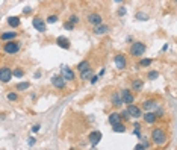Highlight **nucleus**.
Masks as SVG:
<instances>
[{
	"mask_svg": "<svg viewBox=\"0 0 177 150\" xmlns=\"http://www.w3.org/2000/svg\"><path fill=\"white\" fill-rule=\"evenodd\" d=\"M2 50H3V53H6V55H15V53H18V52L21 50V44H20L18 41H15V39H12V41H5L3 46H2Z\"/></svg>",
	"mask_w": 177,
	"mask_h": 150,
	"instance_id": "7ed1b4c3",
	"label": "nucleus"
},
{
	"mask_svg": "<svg viewBox=\"0 0 177 150\" xmlns=\"http://www.w3.org/2000/svg\"><path fill=\"white\" fill-rule=\"evenodd\" d=\"M126 130H127V126L123 121H118V123L112 124V132H115V134H124Z\"/></svg>",
	"mask_w": 177,
	"mask_h": 150,
	"instance_id": "412c9836",
	"label": "nucleus"
},
{
	"mask_svg": "<svg viewBox=\"0 0 177 150\" xmlns=\"http://www.w3.org/2000/svg\"><path fill=\"white\" fill-rule=\"evenodd\" d=\"M50 82H51V85H53L56 90H61V91H62V90L67 88V80H65L61 75L51 76V80H50Z\"/></svg>",
	"mask_w": 177,
	"mask_h": 150,
	"instance_id": "39448f33",
	"label": "nucleus"
},
{
	"mask_svg": "<svg viewBox=\"0 0 177 150\" xmlns=\"http://www.w3.org/2000/svg\"><path fill=\"white\" fill-rule=\"evenodd\" d=\"M61 76H62L67 82H73V80L76 79V73H74V70H73V68H70V67H64Z\"/></svg>",
	"mask_w": 177,
	"mask_h": 150,
	"instance_id": "f3484780",
	"label": "nucleus"
},
{
	"mask_svg": "<svg viewBox=\"0 0 177 150\" xmlns=\"http://www.w3.org/2000/svg\"><path fill=\"white\" fill-rule=\"evenodd\" d=\"M64 29H65V31H73V29H74V26H73L71 23L65 21V23H64Z\"/></svg>",
	"mask_w": 177,
	"mask_h": 150,
	"instance_id": "f704fd0d",
	"label": "nucleus"
},
{
	"mask_svg": "<svg viewBox=\"0 0 177 150\" xmlns=\"http://www.w3.org/2000/svg\"><path fill=\"white\" fill-rule=\"evenodd\" d=\"M6 99H8L9 102H17V100L20 99V96H18V91H9V93L6 94Z\"/></svg>",
	"mask_w": 177,
	"mask_h": 150,
	"instance_id": "393cba45",
	"label": "nucleus"
},
{
	"mask_svg": "<svg viewBox=\"0 0 177 150\" xmlns=\"http://www.w3.org/2000/svg\"><path fill=\"white\" fill-rule=\"evenodd\" d=\"M29 86H30V82H18V83L15 85V90H17L18 93H21V91L29 90Z\"/></svg>",
	"mask_w": 177,
	"mask_h": 150,
	"instance_id": "b1692460",
	"label": "nucleus"
},
{
	"mask_svg": "<svg viewBox=\"0 0 177 150\" xmlns=\"http://www.w3.org/2000/svg\"><path fill=\"white\" fill-rule=\"evenodd\" d=\"M117 12H118V15H120V17H124V15H126V12H127V9H126V6H120Z\"/></svg>",
	"mask_w": 177,
	"mask_h": 150,
	"instance_id": "72a5a7b5",
	"label": "nucleus"
},
{
	"mask_svg": "<svg viewBox=\"0 0 177 150\" xmlns=\"http://www.w3.org/2000/svg\"><path fill=\"white\" fill-rule=\"evenodd\" d=\"M101 138H103V135H101V132H100V130H92V132L89 134V137H88L89 144H91L92 147H95V146L101 141Z\"/></svg>",
	"mask_w": 177,
	"mask_h": 150,
	"instance_id": "4468645a",
	"label": "nucleus"
},
{
	"mask_svg": "<svg viewBox=\"0 0 177 150\" xmlns=\"http://www.w3.org/2000/svg\"><path fill=\"white\" fill-rule=\"evenodd\" d=\"M87 23H88L89 26L94 27V26L103 23V17H101V14H98V12H89L88 15H87Z\"/></svg>",
	"mask_w": 177,
	"mask_h": 150,
	"instance_id": "423d86ee",
	"label": "nucleus"
},
{
	"mask_svg": "<svg viewBox=\"0 0 177 150\" xmlns=\"http://www.w3.org/2000/svg\"><path fill=\"white\" fill-rule=\"evenodd\" d=\"M109 31H111V27H109V24H106L104 21L92 27V34H94V35H97V37L106 35V34H109Z\"/></svg>",
	"mask_w": 177,
	"mask_h": 150,
	"instance_id": "6e6552de",
	"label": "nucleus"
},
{
	"mask_svg": "<svg viewBox=\"0 0 177 150\" xmlns=\"http://www.w3.org/2000/svg\"><path fill=\"white\" fill-rule=\"evenodd\" d=\"M41 129V124H35V126H32V132L35 134V132H38Z\"/></svg>",
	"mask_w": 177,
	"mask_h": 150,
	"instance_id": "58836bf2",
	"label": "nucleus"
},
{
	"mask_svg": "<svg viewBox=\"0 0 177 150\" xmlns=\"http://www.w3.org/2000/svg\"><path fill=\"white\" fill-rule=\"evenodd\" d=\"M88 68H91V64H89L88 59H83L82 62L77 64V71H79V73H83V71H87Z\"/></svg>",
	"mask_w": 177,
	"mask_h": 150,
	"instance_id": "5701e85b",
	"label": "nucleus"
},
{
	"mask_svg": "<svg viewBox=\"0 0 177 150\" xmlns=\"http://www.w3.org/2000/svg\"><path fill=\"white\" fill-rule=\"evenodd\" d=\"M92 73H94V71H92V68H88L87 71H83V73H80V79H82V80H88L89 77L92 76Z\"/></svg>",
	"mask_w": 177,
	"mask_h": 150,
	"instance_id": "7c9ffc66",
	"label": "nucleus"
},
{
	"mask_svg": "<svg viewBox=\"0 0 177 150\" xmlns=\"http://www.w3.org/2000/svg\"><path fill=\"white\" fill-rule=\"evenodd\" d=\"M159 106V100L158 99H154V97H150V99H147V100H144L142 102V109L144 111H151V109H156Z\"/></svg>",
	"mask_w": 177,
	"mask_h": 150,
	"instance_id": "f8f14e48",
	"label": "nucleus"
},
{
	"mask_svg": "<svg viewBox=\"0 0 177 150\" xmlns=\"http://www.w3.org/2000/svg\"><path fill=\"white\" fill-rule=\"evenodd\" d=\"M141 117H142V120H144L145 124H154L158 121V114L154 112V111H145V114L141 115Z\"/></svg>",
	"mask_w": 177,
	"mask_h": 150,
	"instance_id": "2eb2a0df",
	"label": "nucleus"
},
{
	"mask_svg": "<svg viewBox=\"0 0 177 150\" xmlns=\"http://www.w3.org/2000/svg\"><path fill=\"white\" fill-rule=\"evenodd\" d=\"M56 44H58V47H61V49H64V50H68V49L71 47L70 39H68L67 37H64V35H61V37L56 38Z\"/></svg>",
	"mask_w": 177,
	"mask_h": 150,
	"instance_id": "a211bd4d",
	"label": "nucleus"
},
{
	"mask_svg": "<svg viewBox=\"0 0 177 150\" xmlns=\"http://www.w3.org/2000/svg\"><path fill=\"white\" fill-rule=\"evenodd\" d=\"M20 34L17 32V31H5V32H2L0 34V41H12V39H17Z\"/></svg>",
	"mask_w": 177,
	"mask_h": 150,
	"instance_id": "dca6fc26",
	"label": "nucleus"
},
{
	"mask_svg": "<svg viewBox=\"0 0 177 150\" xmlns=\"http://www.w3.org/2000/svg\"><path fill=\"white\" fill-rule=\"evenodd\" d=\"M135 17H136V20H148V18H150V15H148V14H145V12H141V11H138Z\"/></svg>",
	"mask_w": 177,
	"mask_h": 150,
	"instance_id": "2f4dec72",
	"label": "nucleus"
},
{
	"mask_svg": "<svg viewBox=\"0 0 177 150\" xmlns=\"http://www.w3.org/2000/svg\"><path fill=\"white\" fill-rule=\"evenodd\" d=\"M153 64V59L151 58H144L139 61V67H150Z\"/></svg>",
	"mask_w": 177,
	"mask_h": 150,
	"instance_id": "bb28decb",
	"label": "nucleus"
},
{
	"mask_svg": "<svg viewBox=\"0 0 177 150\" xmlns=\"http://www.w3.org/2000/svg\"><path fill=\"white\" fill-rule=\"evenodd\" d=\"M12 76H14V77H18V79H21V77L24 76V70L18 67V68H15V70H12Z\"/></svg>",
	"mask_w": 177,
	"mask_h": 150,
	"instance_id": "c85d7f7f",
	"label": "nucleus"
},
{
	"mask_svg": "<svg viewBox=\"0 0 177 150\" xmlns=\"http://www.w3.org/2000/svg\"><path fill=\"white\" fill-rule=\"evenodd\" d=\"M6 21H8V26L12 27V29H17V27L21 24V18H20L18 15H11V17L6 18Z\"/></svg>",
	"mask_w": 177,
	"mask_h": 150,
	"instance_id": "6ab92c4d",
	"label": "nucleus"
},
{
	"mask_svg": "<svg viewBox=\"0 0 177 150\" xmlns=\"http://www.w3.org/2000/svg\"><path fill=\"white\" fill-rule=\"evenodd\" d=\"M12 68L9 67H0V82L2 83H9L12 79Z\"/></svg>",
	"mask_w": 177,
	"mask_h": 150,
	"instance_id": "0eeeda50",
	"label": "nucleus"
},
{
	"mask_svg": "<svg viewBox=\"0 0 177 150\" xmlns=\"http://www.w3.org/2000/svg\"><path fill=\"white\" fill-rule=\"evenodd\" d=\"M126 41H127V42H133V38L132 37H127V38H126Z\"/></svg>",
	"mask_w": 177,
	"mask_h": 150,
	"instance_id": "a19ab883",
	"label": "nucleus"
},
{
	"mask_svg": "<svg viewBox=\"0 0 177 150\" xmlns=\"http://www.w3.org/2000/svg\"><path fill=\"white\" fill-rule=\"evenodd\" d=\"M147 77H148V80H154V79L159 77V71H158V70H150V71L147 73Z\"/></svg>",
	"mask_w": 177,
	"mask_h": 150,
	"instance_id": "c756f323",
	"label": "nucleus"
},
{
	"mask_svg": "<svg viewBox=\"0 0 177 150\" xmlns=\"http://www.w3.org/2000/svg\"><path fill=\"white\" fill-rule=\"evenodd\" d=\"M130 88H132V91H135V93L142 91L144 90V80L142 79H133L132 82H130Z\"/></svg>",
	"mask_w": 177,
	"mask_h": 150,
	"instance_id": "aec40b11",
	"label": "nucleus"
},
{
	"mask_svg": "<svg viewBox=\"0 0 177 150\" xmlns=\"http://www.w3.org/2000/svg\"><path fill=\"white\" fill-rule=\"evenodd\" d=\"M35 144H37V140H35V138H32V137H30V138H29V140H27V146H29V147H34V146H35Z\"/></svg>",
	"mask_w": 177,
	"mask_h": 150,
	"instance_id": "c9c22d12",
	"label": "nucleus"
},
{
	"mask_svg": "<svg viewBox=\"0 0 177 150\" xmlns=\"http://www.w3.org/2000/svg\"><path fill=\"white\" fill-rule=\"evenodd\" d=\"M32 26H34L35 31H38L41 34L47 32V23H45V20H43V17H40V15H37V17L32 18Z\"/></svg>",
	"mask_w": 177,
	"mask_h": 150,
	"instance_id": "20e7f679",
	"label": "nucleus"
},
{
	"mask_svg": "<svg viewBox=\"0 0 177 150\" xmlns=\"http://www.w3.org/2000/svg\"><path fill=\"white\" fill-rule=\"evenodd\" d=\"M108 121H109V124H111V126H112V124H115V123H118V121H121L120 112H118V111L111 112V114H109V117H108Z\"/></svg>",
	"mask_w": 177,
	"mask_h": 150,
	"instance_id": "4be33fe9",
	"label": "nucleus"
},
{
	"mask_svg": "<svg viewBox=\"0 0 177 150\" xmlns=\"http://www.w3.org/2000/svg\"><path fill=\"white\" fill-rule=\"evenodd\" d=\"M150 137H151L153 144L154 146H159V147H164L167 144V141H168V134H167V130L164 127H154L151 130V135Z\"/></svg>",
	"mask_w": 177,
	"mask_h": 150,
	"instance_id": "f257e3e1",
	"label": "nucleus"
},
{
	"mask_svg": "<svg viewBox=\"0 0 177 150\" xmlns=\"http://www.w3.org/2000/svg\"><path fill=\"white\" fill-rule=\"evenodd\" d=\"M67 21H68V23H71L73 26H76V24H79V23H80V18H79V15H76V14H71V15L67 18Z\"/></svg>",
	"mask_w": 177,
	"mask_h": 150,
	"instance_id": "a878e982",
	"label": "nucleus"
},
{
	"mask_svg": "<svg viewBox=\"0 0 177 150\" xmlns=\"http://www.w3.org/2000/svg\"><path fill=\"white\" fill-rule=\"evenodd\" d=\"M145 50H147V46L142 41H133L130 44V47H129V53L133 58H141L145 53Z\"/></svg>",
	"mask_w": 177,
	"mask_h": 150,
	"instance_id": "f03ea898",
	"label": "nucleus"
},
{
	"mask_svg": "<svg viewBox=\"0 0 177 150\" xmlns=\"http://www.w3.org/2000/svg\"><path fill=\"white\" fill-rule=\"evenodd\" d=\"M114 62H115V65H117L118 70H124V68L127 67V58H126V55H123V53L115 55V56H114Z\"/></svg>",
	"mask_w": 177,
	"mask_h": 150,
	"instance_id": "9d476101",
	"label": "nucleus"
},
{
	"mask_svg": "<svg viewBox=\"0 0 177 150\" xmlns=\"http://www.w3.org/2000/svg\"><path fill=\"white\" fill-rule=\"evenodd\" d=\"M109 99H111V103H112L114 108H121L124 105L123 99H121V93H118V91H112L111 96H109Z\"/></svg>",
	"mask_w": 177,
	"mask_h": 150,
	"instance_id": "9b49d317",
	"label": "nucleus"
},
{
	"mask_svg": "<svg viewBox=\"0 0 177 150\" xmlns=\"http://www.w3.org/2000/svg\"><path fill=\"white\" fill-rule=\"evenodd\" d=\"M58 21H59V17H58V15H55V14L48 15V17H47V20H45V23H48V24H55V23H58Z\"/></svg>",
	"mask_w": 177,
	"mask_h": 150,
	"instance_id": "cd10ccee",
	"label": "nucleus"
},
{
	"mask_svg": "<svg viewBox=\"0 0 177 150\" xmlns=\"http://www.w3.org/2000/svg\"><path fill=\"white\" fill-rule=\"evenodd\" d=\"M120 117H121V121H130V115L127 114V111H121Z\"/></svg>",
	"mask_w": 177,
	"mask_h": 150,
	"instance_id": "473e14b6",
	"label": "nucleus"
},
{
	"mask_svg": "<svg viewBox=\"0 0 177 150\" xmlns=\"http://www.w3.org/2000/svg\"><path fill=\"white\" fill-rule=\"evenodd\" d=\"M97 80H98V76H91V77H89V82H91L92 85H94Z\"/></svg>",
	"mask_w": 177,
	"mask_h": 150,
	"instance_id": "4c0bfd02",
	"label": "nucleus"
},
{
	"mask_svg": "<svg viewBox=\"0 0 177 150\" xmlns=\"http://www.w3.org/2000/svg\"><path fill=\"white\" fill-rule=\"evenodd\" d=\"M30 12H32V8H30V6H26V8L23 9V14H26V15H29Z\"/></svg>",
	"mask_w": 177,
	"mask_h": 150,
	"instance_id": "e433bc0d",
	"label": "nucleus"
},
{
	"mask_svg": "<svg viewBox=\"0 0 177 150\" xmlns=\"http://www.w3.org/2000/svg\"><path fill=\"white\" fill-rule=\"evenodd\" d=\"M121 99H123V103L124 105H129V103H133L135 102V96H133V91L130 88H124L121 91Z\"/></svg>",
	"mask_w": 177,
	"mask_h": 150,
	"instance_id": "ddd939ff",
	"label": "nucleus"
},
{
	"mask_svg": "<svg viewBox=\"0 0 177 150\" xmlns=\"http://www.w3.org/2000/svg\"><path fill=\"white\" fill-rule=\"evenodd\" d=\"M133 126H135V127H141V123H138V121H135V123H133Z\"/></svg>",
	"mask_w": 177,
	"mask_h": 150,
	"instance_id": "ea45409f",
	"label": "nucleus"
},
{
	"mask_svg": "<svg viewBox=\"0 0 177 150\" xmlns=\"http://www.w3.org/2000/svg\"><path fill=\"white\" fill-rule=\"evenodd\" d=\"M167 49H168V44H164V47H162V52H165Z\"/></svg>",
	"mask_w": 177,
	"mask_h": 150,
	"instance_id": "79ce46f5",
	"label": "nucleus"
},
{
	"mask_svg": "<svg viewBox=\"0 0 177 150\" xmlns=\"http://www.w3.org/2000/svg\"><path fill=\"white\" fill-rule=\"evenodd\" d=\"M126 111H127V114H129L132 118H139V117L142 115L141 106H138V105H135V103H129L127 108H126Z\"/></svg>",
	"mask_w": 177,
	"mask_h": 150,
	"instance_id": "1a4fd4ad",
	"label": "nucleus"
}]
</instances>
